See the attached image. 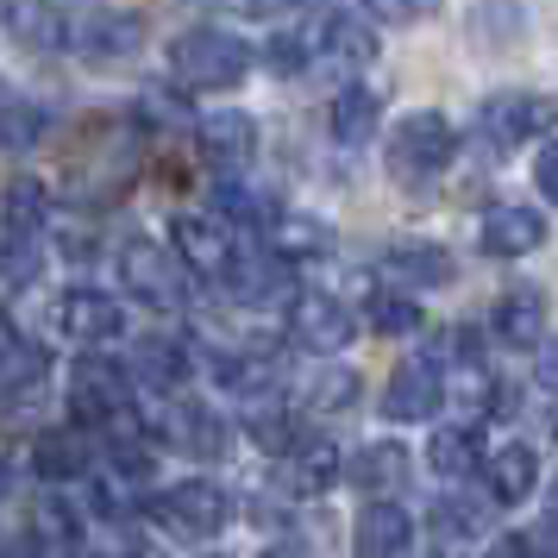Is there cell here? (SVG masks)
I'll use <instances>...</instances> for the list:
<instances>
[{
  "mask_svg": "<svg viewBox=\"0 0 558 558\" xmlns=\"http://www.w3.org/2000/svg\"><path fill=\"white\" fill-rule=\"evenodd\" d=\"M252 70V45H239L232 32L195 26L170 45V76L177 88H195V95H220V88H239Z\"/></svg>",
  "mask_w": 558,
  "mask_h": 558,
  "instance_id": "6da1fadb",
  "label": "cell"
},
{
  "mask_svg": "<svg viewBox=\"0 0 558 558\" xmlns=\"http://www.w3.org/2000/svg\"><path fill=\"white\" fill-rule=\"evenodd\" d=\"M458 157V132L446 113H408L402 126L389 132V151H383V163H389V182L396 189H427L446 163Z\"/></svg>",
  "mask_w": 558,
  "mask_h": 558,
  "instance_id": "7a4b0ae2",
  "label": "cell"
},
{
  "mask_svg": "<svg viewBox=\"0 0 558 558\" xmlns=\"http://www.w3.org/2000/svg\"><path fill=\"white\" fill-rule=\"evenodd\" d=\"M157 521L177 533V539L202 546V539H220V527L232 521V502H227V489H220V483L189 477V483H177V489H163V496H157Z\"/></svg>",
  "mask_w": 558,
  "mask_h": 558,
  "instance_id": "3957f363",
  "label": "cell"
},
{
  "mask_svg": "<svg viewBox=\"0 0 558 558\" xmlns=\"http://www.w3.org/2000/svg\"><path fill=\"white\" fill-rule=\"evenodd\" d=\"M132 377L113 364V357H76V371H70V414H76L82 427H101V421H126L132 408Z\"/></svg>",
  "mask_w": 558,
  "mask_h": 558,
  "instance_id": "277c9868",
  "label": "cell"
},
{
  "mask_svg": "<svg viewBox=\"0 0 558 558\" xmlns=\"http://www.w3.org/2000/svg\"><path fill=\"white\" fill-rule=\"evenodd\" d=\"M120 282L145 307H182V264L157 239H126L120 245Z\"/></svg>",
  "mask_w": 558,
  "mask_h": 558,
  "instance_id": "5b68a950",
  "label": "cell"
},
{
  "mask_svg": "<svg viewBox=\"0 0 558 558\" xmlns=\"http://www.w3.org/2000/svg\"><path fill=\"white\" fill-rule=\"evenodd\" d=\"M383 282H396V295H421V289H446V282L458 277V264L446 245H433V239H402V245H389L383 252Z\"/></svg>",
  "mask_w": 558,
  "mask_h": 558,
  "instance_id": "8992f818",
  "label": "cell"
},
{
  "mask_svg": "<svg viewBox=\"0 0 558 558\" xmlns=\"http://www.w3.org/2000/svg\"><path fill=\"white\" fill-rule=\"evenodd\" d=\"M51 327L63 339H76V345H107V339L126 332V307L113 302V295H101V289H70L51 307Z\"/></svg>",
  "mask_w": 558,
  "mask_h": 558,
  "instance_id": "52a82bcc",
  "label": "cell"
},
{
  "mask_svg": "<svg viewBox=\"0 0 558 558\" xmlns=\"http://www.w3.org/2000/svg\"><path fill=\"white\" fill-rule=\"evenodd\" d=\"M289 345H302L314 357H332L339 345H352V307L332 295H295L289 307Z\"/></svg>",
  "mask_w": 558,
  "mask_h": 558,
  "instance_id": "ba28073f",
  "label": "cell"
},
{
  "mask_svg": "<svg viewBox=\"0 0 558 558\" xmlns=\"http://www.w3.org/2000/svg\"><path fill=\"white\" fill-rule=\"evenodd\" d=\"M439 402H446V383H439V364H433V357L396 364V377L383 389V414H389V421H433Z\"/></svg>",
  "mask_w": 558,
  "mask_h": 558,
  "instance_id": "9c48e42d",
  "label": "cell"
},
{
  "mask_svg": "<svg viewBox=\"0 0 558 558\" xmlns=\"http://www.w3.org/2000/svg\"><path fill=\"white\" fill-rule=\"evenodd\" d=\"M546 126V101L539 95H521V88H502V95H489V101L477 107V132L489 138V145H527L533 132Z\"/></svg>",
  "mask_w": 558,
  "mask_h": 558,
  "instance_id": "30bf717a",
  "label": "cell"
},
{
  "mask_svg": "<svg viewBox=\"0 0 558 558\" xmlns=\"http://www.w3.org/2000/svg\"><path fill=\"white\" fill-rule=\"evenodd\" d=\"M477 245L489 257H527V252H539V245H546V214H539V207H521V202L489 207V214H483Z\"/></svg>",
  "mask_w": 558,
  "mask_h": 558,
  "instance_id": "8fae6325",
  "label": "cell"
},
{
  "mask_svg": "<svg viewBox=\"0 0 558 558\" xmlns=\"http://www.w3.org/2000/svg\"><path fill=\"white\" fill-rule=\"evenodd\" d=\"M170 257L189 264V270H202V277H227L232 239H227V227H214L207 214H182L177 227H170Z\"/></svg>",
  "mask_w": 558,
  "mask_h": 558,
  "instance_id": "7c38bea8",
  "label": "cell"
},
{
  "mask_svg": "<svg viewBox=\"0 0 558 558\" xmlns=\"http://www.w3.org/2000/svg\"><path fill=\"white\" fill-rule=\"evenodd\" d=\"M496 332H502V345H514V352H539L546 345V295L539 289H502L496 295Z\"/></svg>",
  "mask_w": 558,
  "mask_h": 558,
  "instance_id": "4fadbf2b",
  "label": "cell"
},
{
  "mask_svg": "<svg viewBox=\"0 0 558 558\" xmlns=\"http://www.w3.org/2000/svg\"><path fill=\"white\" fill-rule=\"evenodd\" d=\"M339 446L332 439H295L289 452H282V489L289 496H327L332 483H339Z\"/></svg>",
  "mask_w": 558,
  "mask_h": 558,
  "instance_id": "5bb4252c",
  "label": "cell"
},
{
  "mask_svg": "<svg viewBox=\"0 0 558 558\" xmlns=\"http://www.w3.org/2000/svg\"><path fill=\"white\" fill-rule=\"evenodd\" d=\"M227 289L245 307H270V302H282V295H289V264H277L270 252H232Z\"/></svg>",
  "mask_w": 558,
  "mask_h": 558,
  "instance_id": "9a60e30c",
  "label": "cell"
},
{
  "mask_svg": "<svg viewBox=\"0 0 558 558\" xmlns=\"http://www.w3.org/2000/svg\"><path fill=\"white\" fill-rule=\"evenodd\" d=\"M327 245H332L327 220H314V214H270V220H264V245H257V252H270L277 264H295V257H320Z\"/></svg>",
  "mask_w": 558,
  "mask_h": 558,
  "instance_id": "2e32d148",
  "label": "cell"
},
{
  "mask_svg": "<svg viewBox=\"0 0 558 558\" xmlns=\"http://www.w3.org/2000/svg\"><path fill=\"white\" fill-rule=\"evenodd\" d=\"M408 471H414V458H408V446H396V439H377V446H364V452L352 458V483H357V496H371V502H389L408 483Z\"/></svg>",
  "mask_w": 558,
  "mask_h": 558,
  "instance_id": "e0dca14e",
  "label": "cell"
},
{
  "mask_svg": "<svg viewBox=\"0 0 558 558\" xmlns=\"http://www.w3.org/2000/svg\"><path fill=\"white\" fill-rule=\"evenodd\" d=\"M414 546V521L402 502H364L357 514V558H402Z\"/></svg>",
  "mask_w": 558,
  "mask_h": 558,
  "instance_id": "ac0fdd59",
  "label": "cell"
},
{
  "mask_svg": "<svg viewBox=\"0 0 558 558\" xmlns=\"http://www.w3.org/2000/svg\"><path fill=\"white\" fill-rule=\"evenodd\" d=\"M483 471V489H489V502H527L533 483H539V458L533 446H502V452L477 464Z\"/></svg>",
  "mask_w": 558,
  "mask_h": 558,
  "instance_id": "d6986e66",
  "label": "cell"
},
{
  "mask_svg": "<svg viewBox=\"0 0 558 558\" xmlns=\"http://www.w3.org/2000/svg\"><path fill=\"white\" fill-rule=\"evenodd\" d=\"M0 26L13 32V45L63 51V13H57L51 0H7V7H0Z\"/></svg>",
  "mask_w": 558,
  "mask_h": 558,
  "instance_id": "ffe728a7",
  "label": "cell"
},
{
  "mask_svg": "<svg viewBox=\"0 0 558 558\" xmlns=\"http://www.w3.org/2000/svg\"><path fill=\"white\" fill-rule=\"evenodd\" d=\"M76 38H82V57H88V63H126V57L138 51L145 26H138L132 13H95Z\"/></svg>",
  "mask_w": 558,
  "mask_h": 558,
  "instance_id": "44dd1931",
  "label": "cell"
},
{
  "mask_svg": "<svg viewBox=\"0 0 558 558\" xmlns=\"http://www.w3.org/2000/svg\"><path fill=\"white\" fill-rule=\"evenodd\" d=\"M132 377L145 383V389H157V396H170V389L189 377V345H182V339H138Z\"/></svg>",
  "mask_w": 558,
  "mask_h": 558,
  "instance_id": "7402d4cb",
  "label": "cell"
},
{
  "mask_svg": "<svg viewBox=\"0 0 558 558\" xmlns=\"http://www.w3.org/2000/svg\"><path fill=\"white\" fill-rule=\"evenodd\" d=\"M202 138H207V157H214V163L239 170V163H252V151H257V120L252 113H214V120H202Z\"/></svg>",
  "mask_w": 558,
  "mask_h": 558,
  "instance_id": "603a6c76",
  "label": "cell"
},
{
  "mask_svg": "<svg viewBox=\"0 0 558 558\" xmlns=\"http://www.w3.org/2000/svg\"><path fill=\"white\" fill-rule=\"evenodd\" d=\"M32 464H38V477H51V483L82 477V471H88V439H82V433H63V427L38 433V439H32Z\"/></svg>",
  "mask_w": 558,
  "mask_h": 558,
  "instance_id": "cb8c5ba5",
  "label": "cell"
},
{
  "mask_svg": "<svg viewBox=\"0 0 558 558\" xmlns=\"http://www.w3.org/2000/svg\"><path fill=\"white\" fill-rule=\"evenodd\" d=\"M427 464H433V471H439L446 483H464V477H471V471L483 464L477 433H471V427H439V433L427 439Z\"/></svg>",
  "mask_w": 558,
  "mask_h": 558,
  "instance_id": "d4e9b609",
  "label": "cell"
},
{
  "mask_svg": "<svg viewBox=\"0 0 558 558\" xmlns=\"http://www.w3.org/2000/svg\"><path fill=\"white\" fill-rule=\"evenodd\" d=\"M377 120H383V101L371 88H339L332 95V138L339 145H364L377 132Z\"/></svg>",
  "mask_w": 558,
  "mask_h": 558,
  "instance_id": "484cf974",
  "label": "cell"
},
{
  "mask_svg": "<svg viewBox=\"0 0 558 558\" xmlns=\"http://www.w3.org/2000/svg\"><path fill=\"white\" fill-rule=\"evenodd\" d=\"M227 439H232V427L214 414V408L189 402V408L177 414V446H182V452H195V458H227Z\"/></svg>",
  "mask_w": 558,
  "mask_h": 558,
  "instance_id": "4316f807",
  "label": "cell"
},
{
  "mask_svg": "<svg viewBox=\"0 0 558 558\" xmlns=\"http://www.w3.org/2000/svg\"><path fill=\"white\" fill-rule=\"evenodd\" d=\"M357 396H364V377L345 371V364H327V371H314V383H307V408L314 414H345Z\"/></svg>",
  "mask_w": 558,
  "mask_h": 558,
  "instance_id": "83f0119b",
  "label": "cell"
},
{
  "mask_svg": "<svg viewBox=\"0 0 558 558\" xmlns=\"http://www.w3.org/2000/svg\"><path fill=\"white\" fill-rule=\"evenodd\" d=\"M320 45H327V57H339V63H371V57H377V32L364 26L357 13H332L327 32H320Z\"/></svg>",
  "mask_w": 558,
  "mask_h": 558,
  "instance_id": "f1b7e54d",
  "label": "cell"
},
{
  "mask_svg": "<svg viewBox=\"0 0 558 558\" xmlns=\"http://www.w3.org/2000/svg\"><path fill=\"white\" fill-rule=\"evenodd\" d=\"M45 132H51V113L32 107V101H13L7 113H0V145H7V151H38Z\"/></svg>",
  "mask_w": 558,
  "mask_h": 558,
  "instance_id": "f546056e",
  "label": "cell"
},
{
  "mask_svg": "<svg viewBox=\"0 0 558 558\" xmlns=\"http://www.w3.org/2000/svg\"><path fill=\"white\" fill-rule=\"evenodd\" d=\"M364 320H371V332H383V339H414L421 302H408V295H377V302L364 307Z\"/></svg>",
  "mask_w": 558,
  "mask_h": 558,
  "instance_id": "4dcf8cb0",
  "label": "cell"
},
{
  "mask_svg": "<svg viewBox=\"0 0 558 558\" xmlns=\"http://www.w3.org/2000/svg\"><path fill=\"white\" fill-rule=\"evenodd\" d=\"M433 527H439V539H471V533L489 527V508H483V502H458V496H446V502L433 508Z\"/></svg>",
  "mask_w": 558,
  "mask_h": 558,
  "instance_id": "1f68e13d",
  "label": "cell"
},
{
  "mask_svg": "<svg viewBox=\"0 0 558 558\" xmlns=\"http://www.w3.org/2000/svg\"><path fill=\"white\" fill-rule=\"evenodd\" d=\"M245 427H252V439L264 446V452H289V446H295V421H289V408H277V402L252 408Z\"/></svg>",
  "mask_w": 558,
  "mask_h": 558,
  "instance_id": "d6a6232c",
  "label": "cell"
},
{
  "mask_svg": "<svg viewBox=\"0 0 558 558\" xmlns=\"http://www.w3.org/2000/svg\"><path fill=\"white\" fill-rule=\"evenodd\" d=\"M45 214H51V202H45V189H38V182H7V227H20V232H32L38 227V220H45Z\"/></svg>",
  "mask_w": 558,
  "mask_h": 558,
  "instance_id": "836d02e7",
  "label": "cell"
},
{
  "mask_svg": "<svg viewBox=\"0 0 558 558\" xmlns=\"http://www.w3.org/2000/svg\"><path fill=\"white\" fill-rule=\"evenodd\" d=\"M364 13L383 20V26H414V20H433L439 0H364Z\"/></svg>",
  "mask_w": 558,
  "mask_h": 558,
  "instance_id": "e575fe53",
  "label": "cell"
},
{
  "mask_svg": "<svg viewBox=\"0 0 558 558\" xmlns=\"http://www.w3.org/2000/svg\"><path fill=\"white\" fill-rule=\"evenodd\" d=\"M214 195H220V207H227V214H239V220H257V227H264V220L277 214L270 202H252V189H239V182H220Z\"/></svg>",
  "mask_w": 558,
  "mask_h": 558,
  "instance_id": "d590c367",
  "label": "cell"
},
{
  "mask_svg": "<svg viewBox=\"0 0 558 558\" xmlns=\"http://www.w3.org/2000/svg\"><path fill=\"white\" fill-rule=\"evenodd\" d=\"M264 63H270V70H282V76H295V70H302V63H307L302 38H289V32H277V38L264 45Z\"/></svg>",
  "mask_w": 558,
  "mask_h": 558,
  "instance_id": "8d00e7d4",
  "label": "cell"
},
{
  "mask_svg": "<svg viewBox=\"0 0 558 558\" xmlns=\"http://www.w3.org/2000/svg\"><path fill=\"white\" fill-rule=\"evenodd\" d=\"M13 245H20V252L0 257V277H7V282H32V277H38V252H32L26 239H13Z\"/></svg>",
  "mask_w": 558,
  "mask_h": 558,
  "instance_id": "74e56055",
  "label": "cell"
},
{
  "mask_svg": "<svg viewBox=\"0 0 558 558\" xmlns=\"http://www.w3.org/2000/svg\"><path fill=\"white\" fill-rule=\"evenodd\" d=\"M38 521H45V527H51V533H63V539L76 533V514H70V508H63V502H57V496H45V502H38Z\"/></svg>",
  "mask_w": 558,
  "mask_h": 558,
  "instance_id": "f35d334b",
  "label": "cell"
},
{
  "mask_svg": "<svg viewBox=\"0 0 558 558\" xmlns=\"http://www.w3.org/2000/svg\"><path fill=\"white\" fill-rule=\"evenodd\" d=\"M533 182H539V195H553V182H558V163H553V145H539V157H533Z\"/></svg>",
  "mask_w": 558,
  "mask_h": 558,
  "instance_id": "ab89813d",
  "label": "cell"
},
{
  "mask_svg": "<svg viewBox=\"0 0 558 558\" xmlns=\"http://www.w3.org/2000/svg\"><path fill=\"white\" fill-rule=\"evenodd\" d=\"M483 558H533V553H527V539H496Z\"/></svg>",
  "mask_w": 558,
  "mask_h": 558,
  "instance_id": "60d3db41",
  "label": "cell"
},
{
  "mask_svg": "<svg viewBox=\"0 0 558 558\" xmlns=\"http://www.w3.org/2000/svg\"><path fill=\"white\" fill-rule=\"evenodd\" d=\"M264 558H307V553L295 546V539H282V546H264Z\"/></svg>",
  "mask_w": 558,
  "mask_h": 558,
  "instance_id": "b9f144b4",
  "label": "cell"
},
{
  "mask_svg": "<svg viewBox=\"0 0 558 558\" xmlns=\"http://www.w3.org/2000/svg\"><path fill=\"white\" fill-rule=\"evenodd\" d=\"M0 558H38V539H20L13 553H0Z\"/></svg>",
  "mask_w": 558,
  "mask_h": 558,
  "instance_id": "7bdbcfd3",
  "label": "cell"
},
{
  "mask_svg": "<svg viewBox=\"0 0 558 558\" xmlns=\"http://www.w3.org/2000/svg\"><path fill=\"white\" fill-rule=\"evenodd\" d=\"M0 496H7V464H0Z\"/></svg>",
  "mask_w": 558,
  "mask_h": 558,
  "instance_id": "ee69618b",
  "label": "cell"
}]
</instances>
